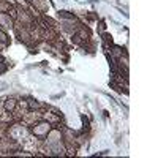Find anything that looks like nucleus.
<instances>
[{
  "label": "nucleus",
  "mask_w": 158,
  "mask_h": 158,
  "mask_svg": "<svg viewBox=\"0 0 158 158\" xmlns=\"http://www.w3.org/2000/svg\"><path fill=\"white\" fill-rule=\"evenodd\" d=\"M49 130H51V125L48 122H41V123H38L36 127H33V133L38 138H44V136H48Z\"/></svg>",
  "instance_id": "nucleus-1"
},
{
  "label": "nucleus",
  "mask_w": 158,
  "mask_h": 158,
  "mask_svg": "<svg viewBox=\"0 0 158 158\" xmlns=\"http://www.w3.org/2000/svg\"><path fill=\"white\" fill-rule=\"evenodd\" d=\"M15 106H16V100L15 98H8L6 103H5V109L6 111H13V109H15Z\"/></svg>",
  "instance_id": "nucleus-2"
},
{
  "label": "nucleus",
  "mask_w": 158,
  "mask_h": 158,
  "mask_svg": "<svg viewBox=\"0 0 158 158\" xmlns=\"http://www.w3.org/2000/svg\"><path fill=\"white\" fill-rule=\"evenodd\" d=\"M29 108L30 109H38V108H41V104H40L36 100H30L29 101Z\"/></svg>",
  "instance_id": "nucleus-3"
},
{
  "label": "nucleus",
  "mask_w": 158,
  "mask_h": 158,
  "mask_svg": "<svg viewBox=\"0 0 158 158\" xmlns=\"http://www.w3.org/2000/svg\"><path fill=\"white\" fill-rule=\"evenodd\" d=\"M6 68H8V65H6L5 59H3V57H0V73H3Z\"/></svg>",
  "instance_id": "nucleus-4"
},
{
  "label": "nucleus",
  "mask_w": 158,
  "mask_h": 158,
  "mask_svg": "<svg viewBox=\"0 0 158 158\" xmlns=\"http://www.w3.org/2000/svg\"><path fill=\"white\" fill-rule=\"evenodd\" d=\"M0 41H2V43H5V44H8V36L2 32V30H0Z\"/></svg>",
  "instance_id": "nucleus-5"
}]
</instances>
